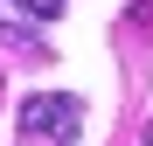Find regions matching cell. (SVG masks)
I'll return each mask as SVG.
<instances>
[{"label":"cell","instance_id":"6da1fadb","mask_svg":"<svg viewBox=\"0 0 153 146\" xmlns=\"http://www.w3.org/2000/svg\"><path fill=\"white\" fill-rule=\"evenodd\" d=\"M14 125H21L28 146H70L76 132H84V97L76 90H35Z\"/></svg>","mask_w":153,"mask_h":146},{"label":"cell","instance_id":"7a4b0ae2","mask_svg":"<svg viewBox=\"0 0 153 146\" xmlns=\"http://www.w3.org/2000/svg\"><path fill=\"white\" fill-rule=\"evenodd\" d=\"M14 14H28V21H56L63 14V0H7Z\"/></svg>","mask_w":153,"mask_h":146},{"label":"cell","instance_id":"3957f363","mask_svg":"<svg viewBox=\"0 0 153 146\" xmlns=\"http://www.w3.org/2000/svg\"><path fill=\"white\" fill-rule=\"evenodd\" d=\"M146 146H153V118H146Z\"/></svg>","mask_w":153,"mask_h":146}]
</instances>
